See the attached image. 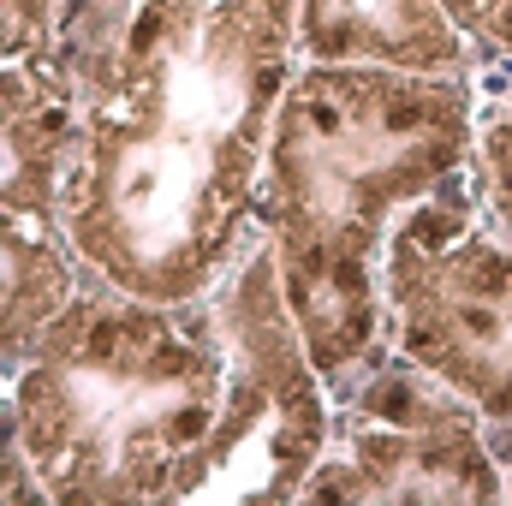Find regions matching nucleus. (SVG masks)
<instances>
[{
  "label": "nucleus",
  "mask_w": 512,
  "mask_h": 506,
  "mask_svg": "<svg viewBox=\"0 0 512 506\" xmlns=\"http://www.w3.org/2000/svg\"><path fill=\"white\" fill-rule=\"evenodd\" d=\"M298 66V0H131L60 203L78 256L143 298H209L256 233Z\"/></svg>",
  "instance_id": "nucleus-1"
},
{
  "label": "nucleus",
  "mask_w": 512,
  "mask_h": 506,
  "mask_svg": "<svg viewBox=\"0 0 512 506\" xmlns=\"http://www.w3.org/2000/svg\"><path fill=\"white\" fill-rule=\"evenodd\" d=\"M477 78L298 66L262 155L256 233L334 399L387 364L382 268L399 221L471 167Z\"/></svg>",
  "instance_id": "nucleus-2"
},
{
  "label": "nucleus",
  "mask_w": 512,
  "mask_h": 506,
  "mask_svg": "<svg viewBox=\"0 0 512 506\" xmlns=\"http://www.w3.org/2000/svg\"><path fill=\"white\" fill-rule=\"evenodd\" d=\"M221 370L209 298L167 304L84 268L66 316L6 370V506H173Z\"/></svg>",
  "instance_id": "nucleus-3"
},
{
  "label": "nucleus",
  "mask_w": 512,
  "mask_h": 506,
  "mask_svg": "<svg viewBox=\"0 0 512 506\" xmlns=\"http://www.w3.org/2000/svg\"><path fill=\"white\" fill-rule=\"evenodd\" d=\"M221 328V405L191 453L173 506L221 501H304L316 465L334 447L340 399L316 370L298 316L280 286L268 239L251 233L221 286L209 292Z\"/></svg>",
  "instance_id": "nucleus-4"
},
{
  "label": "nucleus",
  "mask_w": 512,
  "mask_h": 506,
  "mask_svg": "<svg viewBox=\"0 0 512 506\" xmlns=\"http://www.w3.org/2000/svg\"><path fill=\"white\" fill-rule=\"evenodd\" d=\"M387 358L459 393L495 429L512 423V233H501L477 191L471 167L423 197L382 268Z\"/></svg>",
  "instance_id": "nucleus-5"
},
{
  "label": "nucleus",
  "mask_w": 512,
  "mask_h": 506,
  "mask_svg": "<svg viewBox=\"0 0 512 506\" xmlns=\"http://www.w3.org/2000/svg\"><path fill=\"white\" fill-rule=\"evenodd\" d=\"M304 501H507V471L483 411L387 358L340 399L334 447Z\"/></svg>",
  "instance_id": "nucleus-6"
},
{
  "label": "nucleus",
  "mask_w": 512,
  "mask_h": 506,
  "mask_svg": "<svg viewBox=\"0 0 512 506\" xmlns=\"http://www.w3.org/2000/svg\"><path fill=\"white\" fill-rule=\"evenodd\" d=\"M298 60L423 78L483 72V54L447 12V0H298Z\"/></svg>",
  "instance_id": "nucleus-7"
},
{
  "label": "nucleus",
  "mask_w": 512,
  "mask_h": 506,
  "mask_svg": "<svg viewBox=\"0 0 512 506\" xmlns=\"http://www.w3.org/2000/svg\"><path fill=\"white\" fill-rule=\"evenodd\" d=\"M6 6V66L30 72L66 102H90L114 66L131 0H0Z\"/></svg>",
  "instance_id": "nucleus-8"
},
{
  "label": "nucleus",
  "mask_w": 512,
  "mask_h": 506,
  "mask_svg": "<svg viewBox=\"0 0 512 506\" xmlns=\"http://www.w3.org/2000/svg\"><path fill=\"white\" fill-rule=\"evenodd\" d=\"M84 256L66 221L48 209H6V274H0V358L6 370L30 358V346L66 316L84 286Z\"/></svg>",
  "instance_id": "nucleus-9"
},
{
  "label": "nucleus",
  "mask_w": 512,
  "mask_h": 506,
  "mask_svg": "<svg viewBox=\"0 0 512 506\" xmlns=\"http://www.w3.org/2000/svg\"><path fill=\"white\" fill-rule=\"evenodd\" d=\"M471 191L483 215L512 233V66H483V108L471 143Z\"/></svg>",
  "instance_id": "nucleus-10"
},
{
  "label": "nucleus",
  "mask_w": 512,
  "mask_h": 506,
  "mask_svg": "<svg viewBox=\"0 0 512 506\" xmlns=\"http://www.w3.org/2000/svg\"><path fill=\"white\" fill-rule=\"evenodd\" d=\"M447 12L477 42L483 66H512V0H447Z\"/></svg>",
  "instance_id": "nucleus-11"
},
{
  "label": "nucleus",
  "mask_w": 512,
  "mask_h": 506,
  "mask_svg": "<svg viewBox=\"0 0 512 506\" xmlns=\"http://www.w3.org/2000/svg\"><path fill=\"white\" fill-rule=\"evenodd\" d=\"M489 435H495V453H501V471H507V501H512V423L507 429L489 423Z\"/></svg>",
  "instance_id": "nucleus-12"
}]
</instances>
